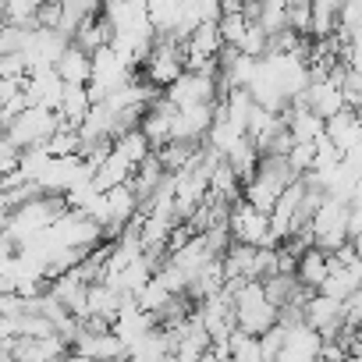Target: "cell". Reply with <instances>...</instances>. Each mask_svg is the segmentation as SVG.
I'll use <instances>...</instances> for the list:
<instances>
[{
	"label": "cell",
	"instance_id": "obj_1",
	"mask_svg": "<svg viewBox=\"0 0 362 362\" xmlns=\"http://www.w3.org/2000/svg\"><path fill=\"white\" fill-rule=\"evenodd\" d=\"M231 316H235V330H242L252 341L263 337L277 323V309L263 298V288L256 281L242 284V291L231 295Z\"/></svg>",
	"mask_w": 362,
	"mask_h": 362
},
{
	"label": "cell",
	"instance_id": "obj_2",
	"mask_svg": "<svg viewBox=\"0 0 362 362\" xmlns=\"http://www.w3.org/2000/svg\"><path fill=\"white\" fill-rule=\"evenodd\" d=\"M61 128V117L50 114V110H40V107H25L8 128H4V139L11 142L15 153L22 149H33V146H43L54 132Z\"/></svg>",
	"mask_w": 362,
	"mask_h": 362
},
{
	"label": "cell",
	"instance_id": "obj_3",
	"mask_svg": "<svg viewBox=\"0 0 362 362\" xmlns=\"http://www.w3.org/2000/svg\"><path fill=\"white\" fill-rule=\"evenodd\" d=\"M181 71H185V68H181V47L174 40H156L149 57H146V64L139 68V78L163 93Z\"/></svg>",
	"mask_w": 362,
	"mask_h": 362
},
{
	"label": "cell",
	"instance_id": "obj_4",
	"mask_svg": "<svg viewBox=\"0 0 362 362\" xmlns=\"http://www.w3.org/2000/svg\"><path fill=\"white\" fill-rule=\"evenodd\" d=\"M163 100L174 110H185V107H206L217 100V78L214 75H192V71H181L167 89Z\"/></svg>",
	"mask_w": 362,
	"mask_h": 362
},
{
	"label": "cell",
	"instance_id": "obj_5",
	"mask_svg": "<svg viewBox=\"0 0 362 362\" xmlns=\"http://www.w3.org/2000/svg\"><path fill=\"white\" fill-rule=\"evenodd\" d=\"M210 124H214V103H206V107H185V110H177L174 121H170V142L203 146Z\"/></svg>",
	"mask_w": 362,
	"mask_h": 362
},
{
	"label": "cell",
	"instance_id": "obj_6",
	"mask_svg": "<svg viewBox=\"0 0 362 362\" xmlns=\"http://www.w3.org/2000/svg\"><path fill=\"white\" fill-rule=\"evenodd\" d=\"M174 107L160 96L153 107H146L142 110V117H139V135L149 142V149H160V146H167L170 142V121H174Z\"/></svg>",
	"mask_w": 362,
	"mask_h": 362
},
{
	"label": "cell",
	"instance_id": "obj_7",
	"mask_svg": "<svg viewBox=\"0 0 362 362\" xmlns=\"http://www.w3.org/2000/svg\"><path fill=\"white\" fill-rule=\"evenodd\" d=\"M323 139L344 156L351 149H358L362 142V124H358V114L355 110H337L334 117L323 121Z\"/></svg>",
	"mask_w": 362,
	"mask_h": 362
},
{
	"label": "cell",
	"instance_id": "obj_8",
	"mask_svg": "<svg viewBox=\"0 0 362 362\" xmlns=\"http://www.w3.org/2000/svg\"><path fill=\"white\" fill-rule=\"evenodd\" d=\"M71 351L75 355H86V358H93V362H117L121 355H124V344L114 337V334H78L75 337V344H71Z\"/></svg>",
	"mask_w": 362,
	"mask_h": 362
},
{
	"label": "cell",
	"instance_id": "obj_9",
	"mask_svg": "<svg viewBox=\"0 0 362 362\" xmlns=\"http://www.w3.org/2000/svg\"><path fill=\"white\" fill-rule=\"evenodd\" d=\"M224 167L235 174V181L238 185H249L252 181V174H256V167H259V153H256V146L242 135L228 153H224Z\"/></svg>",
	"mask_w": 362,
	"mask_h": 362
},
{
	"label": "cell",
	"instance_id": "obj_10",
	"mask_svg": "<svg viewBox=\"0 0 362 362\" xmlns=\"http://www.w3.org/2000/svg\"><path fill=\"white\" fill-rule=\"evenodd\" d=\"M54 75L64 82V86H89V75H93V61H89V54H82V50H75L71 43H68V50L57 57V64H54Z\"/></svg>",
	"mask_w": 362,
	"mask_h": 362
},
{
	"label": "cell",
	"instance_id": "obj_11",
	"mask_svg": "<svg viewBox=\"0 0 362 362\" xmlns=\"http://www.w3.org/2000/svg\"><path fill=\"white\" fill-rule=\"evenodd\" d=\"M327 274H330V259H327L320 249H305V252L298 256V263H295V281H298V288H305V291H316V288L327 281Z\"/></svg>",
	"mask_w": 362,
	"mask_h": 362
},
{
	"label": "cell",
	"instance_id": "obj_12",
	"mask_svg": "<svg viewBox=\"0 0 362 362\" xmlns=\"http://www.w3.org/2000/svg\"><path fill=\"white\" fill-rule=\"evenodd\" d=\"M89 110H93V103H89V96H86V86H64V93H61V107H57L61 124L71 128V132H78V124L86 121Z\"/></svg>",
	"mask_w": 362,
	"mask_h": 362
},
{
	"label": "cell",
	"instance_id": "obj_13",
	"mask_svg": "<svg viewBox=\"0 0 362 362\" xmlns=\"http://www.w3.org/2000/svg\"><path fill=\"white\" fill-rule=\"evenodd\" d=\"M358 277H362V270H358V267H348V270H344V267H337V270H330V274H327V281H323L313 295H323V298H330V302H337V305H341L348 295H355V291H358Z\"/></svg>",
	"mask_w": 362,
	"mask_h": 362
},
{
	"label": "cell",
	"instance_id": "obj_14",
	"mask_svg": "<svg viewBox=\"0 0 362 362\" xmlns=\"http://www.w3.org/2000/svg\"><path fill=\"white\" fill-rule=\"evenodd\" d=\"M334 29H337V4H330V0L309 4V40H330Z\"/></svg>",
	"mask_w": 362,
	"mask_h": 362
},
{
	"label": "cell",
	"instance_id": "obj_15",
	"mask_svg": "<svg viewBox=\"0 0 362 362\" xmlns=\"http://www.w3.org/2000/svg\"><path fill=\"white\" fill-rule=\"evenodd\" d=\"M96 11V4H86V0H68V4H61V22H57V33L71 43V36H75V29L82 25V18L86 15H93Z\"/></svg>",
	"mask_w": 362,
	"mask_h": 362
},
{
	"label": "cell",
	"instance_id": "obj_16",
	"mask_svg": "<svg viewBox=\"0 0 362 362\" xmlns=\"http://www.w3.org/2000/svg\"><path fill=\"white\" fill-rule=\"evenodd\" d=\"M256 25H259V33H263L267 40L277 36V33H284V29H288V22H284V0H267V4H259Z\"/></svg>",
	"mask_w": 362,
	"mask_h": 362
},
{
	"label": "cell",
	"instance_id": "obj_17",
	"mask_svg": "<svg viewBox=\"0 0 362 362\" xmlns=\"http://www.w3.org/2000/svg\"><path fill=\"white\" fill-rule=\"evenodd\" d=\"M110 149H114L117 156H124V160H128L132 167H139V163H142V160H146V156L153 153V149H149V142H146V139L139 135V128H135V132H128V135H121V139H117V142H114Z\"/></svg>",
	"mask_w": 362,
	"mask_h": 362
},
{
	"label": "cell",
	"instance_id": "obj_18",
	"mask_svg": "<svg viewBox=\"0 0 362 362\" xmlns=\"http://www.w3.org/2000/svg\"><path fill=\"white\" fill-rule=\"evenodd\" d=\"M25 75V61L18 54H4L0 57V78H22Z\"/></svg>",
	"mask_w": 362,
	"mask_h": 362
},
{
	"label": "cell",
	"instance_id": "obj_19",
	"mask_svg": "<svg viewBox=\"0 0 362 362\" xmlns=\"http://www.w3.org/2000/svg\"><path fill=\"white\" fill-rule=\"evenodd\" d=\"M18 337V330H15V320H8V316H0V348H11V341Z\"/></svg>",
	"mask_w": 362,
	"mask_h": 362
},
{
	"label": "cell",
	"instance_id": "obj_20",
	"mask_svg": "<svg viewBox=\"0 0 362 362\" xmlns=\"http://www.w3.org/2000/svg\"><path fill=\"white\" fill-rule=\"evenodd\" d=\"M61 362H93V358H86V355H75V351H68Z\"/></svg>",
	"mask_w": 362,
	"mask_h": 362
},
{
	"label": "cell",
	"instance_id": "obj_21",
	"mask_svg": "<svg viewBox=\"0 0 362 362\" xmlns=\"http://www.w3.org/2000/svg\"><path fill=\"white\" fill-rule=\"evenodd\" d=\"M117 362H146V358H139V355H128V351H124V355H121Z\"/></svg>",
	"mask_w": 362,
	"mask_h": 362
},
{
	"label": "cell",
	"instance_id": "obj_22",
	"mask_svg": "<svg viewBox=\"0 0 362 362\" xmlns=\"http://www.w3.org/2000/svg\"><path fill=\"white\" fill-rule=\"evenodd\" d=\"M0 362H15V358H11V351H4V348H0Z\"/></svg>",
	"mask_w": 362,
	"mask_h": 362
}]
</instances>
